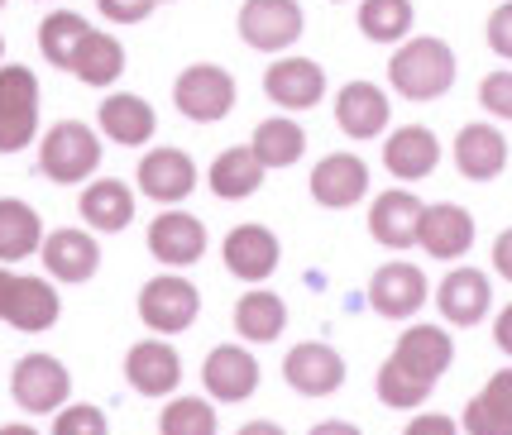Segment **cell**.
Here are the masks:
<instances>
[{"mask_svg": "<svg viewBox=\"0 0 512 435\" xmlns=\"http://www.w3.org/2000/svg\"><path fill=\"white\" fill-rule=\"evenodd\" d=\"M388 82L407 101H436L455 82V53L441 39H407L388 63Z\"/></svg>", "mask_w": 512, "mask_h": 435, "instance_id": "1", "label": "cell"}, {"mask_svg": "<svg viewBox=\"0 0 512 435\" xmlns=\"http://www.w3.org/2000/svg\"><path fill=\"white\" fill-rule=\"evenodd\" d=\"M39 130V82L29 67H0V153H20Z\"/></svg>", "mask_w": 512, "mask_h": 435, "instance_id": "2", "label": "cell"}, {"mask_svg": "<svg viewBox=\"0 0 512 435\" xmlns=\"http://www.w3.org/2000/svg\"><path fill=\"white\" fill-rule=\"evenodd\" d=\"M58 292L44 283V278H24V273H10L0 268V321L5 326L24 330V335H39L58 321Z\"/></svg>", "mask_w": 512, "mask_h": 435, "instance_id": "3", "label": "cell"}, {"mask_svg": "<svg viewBox=\"0 0 512 435\" xmlns=\"http://www.w3.org/2000/svg\"><path fill=\"white\" fill-rule=\"evenodd\" d=\"M96 163H101V144H96V134L82 120L53 125L44 134V144H39V168L53 182H82V177L96 173Z\"/></svg>", "mask_w": 512, "mask_h": 435, "instance_id": "4", "label": "cell"}, {"mask_svg": "<svg viewBox=\"0 0 512 435\" xmlns=\"http://www.w3.org/2000/svg\"><path fill=\"white\" fill-rule=\"evenodd\" d=\"M10 392L20 402L24 412L48 416V412H63L67 392H72V373L53 359V354H24L15 373H10Z\"/></svg>", "mask_w": 512, "mask_h": 435, "instance_id": "5", "label": "cell"}, {"mask_svg": "<svg viewBox=\"0 0 512 435\" xmlns=\"http://www.w3.org/2000/svg\"><path fill=\"white\" fill-rule=\"evenodd\" d=\"M173 101L187 120H197V125H216L221 115H230L235 106V77L216 63H197L187 67L178 77V87H173Z\"/></svg>", "mask_w": 512, "mask_h": 435, "instance_id": "6", "label": "cell"}, {"mask_svg": "<svg viewBox=\"0 0 512 435\" xmlns=\"http://www.w3.org/2000/svg\"><path fill=\"white\" fill-rule=\"evenodd\" d=\"M197 311H201L197 287L187 283V278H173V273L144 283V292H139V321L154 330V335H178V330H187L197 321Z\"/></svg>", "mask_w": 512, "mask_h": 435, "instance_id": "7", "label": "cell"}, {"mask_svg": "<svg viewBox=\"0 0 512 435\" xmlns=\"http://www.w3.org/2000/svg\"><path fill=\"white\" fill-rule=\"evenodd\" d=\"M302 34V5L297 0H245L240 10V39L259 53H278Z\"/></svg>", "mask_w": 512, "mask_h": 435, "instance_id": "8", "label": "cell"}, {"mask_svg": "<svg viewBox=\"0 0 512 435\" xmlns=\"http://www.w3.org/2000/svg\"><path fill=\"white\" fill-rule=\"evenodd\" d=\"M369 306L388 321H407L426 306V273L417 263H383L369 283Z\"/></svg>", "mask_w": 512, "mask_h": 435, "instance_id": "9", "label": "cell"}, {"mask_svg": "<svg viewBox=\"0 0 512 435\" xmlns=\"http://www.w3.org/2000/svg\"><path fill=\"white\" fill-rule=\"evenodd\" d=\"M283 378H288V388L302 392V397H331V392L345 383V359H340L331 345L307 340V345H297L288 359H283Z\"/></svg>", "mask_w": 512, "mask_h": 435, "instance_id": "10", "label": "cell"}, {"mask_svg": "<svg viewBox=\"0 0 512 435\" xmlns=\"http://www.w3.org/2000/svg\"><path fill=\"white\" fill-rule=\"evenodd\" d=\"M436 306L450 326H479L493 306V287L479 268H450L436 287Z\"/></svg>", "mask_w": 512, "mask_h": 435, "instance_id": "11", "label": "cell"}, {"mask_svg": "<svg viewBox=\"0 0 512 435\" xmlns=\"http://www.w3.org/2000/svg\"><path fill=\"white\" fill-rule=\"evenodd\" d=\"M422 216H426L422 201L412 192H402V187H393V192H383L369 206V235L388 244V249H412L417 235H422Z\"/></svg>", "mask_w": 512, "mask_h": 435, "instance_id": "12", "label": "cell"}, {"mask_svg": "<svg viewBox=\"0 0 512 435\" xmlns=\"http://www.w3.org/2000/svg\"><path fill=\"white\" fill-rule=\"evenodd\" d=\"M201 383L216 402H245L249 392L259 388V364L240 345H216L201 364Z\"/></svg>", "mask_w": 512, "mask_h": 435, "instance_id": "13", "label": "cell"}, {"mask_svg": "<svg viewBox=\"0 0 512 435\" xmlns=\"http://www.w3.org/2000/svg\"><path fill=\"white\" fill-rule=\"evenodd\" d=\"M125 378H130V388L144 392V397H168V392L182 383L178 349L163 345V340H139V345L125 354Z\"/></svg>", "mask_w": 512, "mask_h": 435, "instance_id": "14", "label": "cell"}, {"mask_svg": "<svg viewBox=\"0 0 512 435\" xmlns=\"http://www.w3.org/2000/svg\"><path fill=\"white\" fill-rule=\"evenodd\" d=\"M149 254L163 259L168 268H187L206 254V225L187 211H163V216L149 225Z\"/></svg>", "mask_w": 512, "mask_h": 435, "instance_id": "15", "label": "cell"}, {"mask_svg": "<svg viewBox=\"0 0 512 435\" xmlns=\"http://www.w3.org/2000/svg\"><path fill=\"white\" fill-rule=\"evenodd\" d=\"M417 244L431 259H465L469 244H474V216L455 201H436V206H426Z\"/></svg>", "mask_w": 512, "mask_h": 435, "instance_id": "16", "label": "cell"}, {"mask_svg": "<svg viewBox=\"0 0 512 435\" xmlns=\"http://www.w3.org/2000/svg\"><path fill=\"white\" fill-rule=\"evenodd\" d=\"M364 192H369V168L355 153H331V158H321L312 168V196L321 206H331V211L355 206Z\"/></svg>", "mask_w": 512, "mask_h": 435, "instance_id": "17", "label": "cell"}, {"mask_svg": "<svg viewBox=\"0 0 512 435\" xmlns=\"http://www.w3.org/2000/svg\"><path fill=\"white\" fill-rule=\"evenodd\" d=\"M225 268L245 283H264L268 273L278 268V235L264 225H235L225 235Z\"/></svg>", "mask_w": 512, "mask_h": 435, "instance_id": "18", "label": "cell"}, {"mask_svg": "<svg viewBox=\"0 0 512 435\" xmlns=\"http://www.w3.org/2000/svg\"><path fill=\"white\" fill-rule=\"evenodd\" d=\"M264 91L273 106L283 110H307L321 101V91H326V72L312 63V58H283V63H273L264 72Z\"/></svg>", "mask_w": 512, "mask_h": 435, "instance_id": "19", "label": "cell"}, {"mask_svg": "<svg viewBox=\"0 0 512 435\" xmlns=\"http://www.w3.org/2000/svg\"><path fill=\"white\" fill-rule=\"evenodd\" d=\"M39 263L58 283H87L91 273L101 268V249H96L87 230H53V235H44Z\"/></svg>", "mask_w": 512, "mask_h": 435, "instance_id": "20", "label": "cell"}, {"mask_svg": "<svg viewBox=\"0 0 512 435\" xmlns=\"http://www.w3.org/2000/svg\"><path fill=\"white\" fill-rule=\"evenodd\" d=\"M383 163H388V173L402 177V182H422L426 173H436L441 144H436V134L426 130V125H402V130L388 134Z\"/></svg>", "mask_w": 512, "mask_h": 435, "instance_id": "21", "label": "cell"}, {"mask_svg": "<svg viewBox=\"0 0 512 435\" xmlns=\"http://www.w3.org/2000/svg\"><path fill=\"white\" fill-rule=\"evenodd\" d=\"M197 187V163L187 158L182 149H154L144 153L139 163V192L154 196V201H182V196Z\"/></svg>", "mask_w": 512, "mask_h": 435, "instance_id": "22", "label": "cell"}, {"mask_svg": "<svg viewBox=\"0 0 512 435\" xmlns=\"http://www.w3.org/2000/svg\"><path fill=\"white\" fill-rule=\"evenodd\" d=\"M335 120L350 139H374L388 125V96L374 82H350L335 96Z\"/></svg>", "mask_w": 512, "mask_h": 435, "instance_id": "23", "label": "cell"}, {"mask_svg": "<svg viewBox=\"0 0 512 435\" xmlns=\"http://www.w3.org/2000/svg\"><path fill=\"white\" fill-rule=\"evenodd\" d=\"M455 163H460V173L469 182H489L508 163V139L493 130V125H465L460 139H455Z\"/></svg>", "mask_w": 512, "mask_h": 435, "instance_id": "24", "label": "cell"}, {"mask_svg": "<svg viewBox=\"0 0 512 435\" xmlns=\"http://www.w3.org/2000/svg\"><path fill=\"white\" fill-rule=\"evenodd\" d=\"M393 359H398V364H407L412 373H422V378H431V383H436V378L450 369V359H455V340H450L441 326H412L398 340Z\"/></svg>", "mask_w": 512, "mask_h": 435, "instance_id": "25", "label": "cell"}, {"mask_svg": "<svg viewBox=\"0 0 512 435\" xmlns=\"http://www.w3.org/2000/svg\"><path fill=\"white\" fill-rule=\"evenodd\" d=\"M101 130H106V139H115V144H125V149H134V144H149L154 139V106L149 101H139V96H106L101 101Z\"/></svg>", "mask_w": 512, "mask_h": 435, "instance_id": "26", "label": "cell"}, {"mask_svg": "<svg viewBox=\"0 0 512 435\" xmlns=\"http://www.w3.org/2000/svg\"><path fill=\"white\" fill-rule=\"evenodd\" d=\"M469 435H512V369L493 373L479 397H469L465 407Z\"/></svg>", "mask_w": 512, "mask_h": 435, "instance_id": "27", "label": "cell"}, {"mask_svg": "<svg viewBox=\"0 0 512 435\" xmlns=\"http://www.w3.org/2000/svg\"><path fill=\"white\" fill-rule=\"evenodd\" d=\"M39 249H44V220L34 216V206L5 196L0 201V263L29 259Z\"/></svg>", "mask_w": 512, "mask_h": 435, "instance_id": "28", "label": "cell"}, {"mask_svg": "<svg viewBox=\"0 0 512 435\" xmlns=\"http://www.w3.org/2000/svg\"><path fill=\"white\" fill-rule=\"evenodd\" d=\"M211 192L225 196V201H240V196H254L259 192V182H264V163H259V153L254 149H225L216 163H211Z\"/></svg>", "mask_w": 512, "mask_h": 435, "instance_id": "29", "label": "cell"}, {"mask_svg": "<svg viewBox=\"0 0 512 435\" xmlns=\"http://www.w3.org/2000/svg\"><path fill=\"white\" fill-rule=\"evenodd\" d=\"M82 220L101 235H115L134 220V196L125 182H91L82 192Z\"/></svg>", "mask_w": 512, "mask_h": 435, "instance_id": "30", "label": "cell"}, {"mask_svg": "<svg viewBox=\"0 0 512 435\" xmlns=\"http://www.w3.org/2000/svg\"><path fill=\"white\" fill-rule=\"evenodd\" d=\"M288 326V306L278 292H249L235 302V330L254 340V345H268V340H278Z\"/></svg>", "mask_w": 512, "mask_h": 435, "instance_id": "31", "label": "cell"}, {"mask_svg": "<svg viewBox=\"0 0 512 435\" xmlns=\"http://www.w3.org/2000/svg\"><path fill=\"white\" fill-rule=\"evenodd\" d=\"M87 20L82 15H72V10H53L44 24H39V48H44V58L53 67H67L72 72V63H77V53H82V44H87Z\"/></svg>", "mask_w": 512, "mask_h": 435, "instance_id": "32", "label": "cell"}, {"mask_svg": "<svg viewBox=\"0 0 512 435\" xmlns=\"http://www.w3.org/2000/svg\"><path fill=\"white\" fill-rule=\"evenodd\" d=\"M249 149L259 153L264 168H292V163L302 158V149H307V134H302V125L273 115V120H264V125L254 130V144H249Z\"/></svg>", "mask_w": 512, "mask_h": 435, "instance_id": "33", "label": "cell"}, {"mask_svg": "<svg viewBox=\"0 0 512 435\" xmlns=\"http://www.w3.org/2000/svg\"><path fill=\"white\" fill-rule=\"evenodd\" d=\"M72 72H77L87 87H111L115 77L125 72V48H120V39L91 29L87 44H82V53H77V63H72Z\"/></svg>", "mask_w": 512, "mask_h": 435, "instance_id": "34", "label": "cell"}, {"mask_svg": "<svg viewBox=\"0 0 512 435\" xmlns=\"http://www.w3.org/2000/svg\"><path fill=\"white\" fill-rule=\"evenodd\" d=\"M431 378H422V373H412L407 364H398L393 354L383 359L379 369V402L383 407H398V412H412V407H422L426 397H431Z\"/></svg>", "mask_w": 512, "mask_h": 435, "instance_id": "35", "label": "cell"}, {"mask_svg": "<svg viewBox=\"0 0 512 435\" xmlns=\"http://www.w3.org/2000/svg\"><path fill=\"white\" fill-rule=\"evenodd\" d=\"M359 29L374 44H398L412 29V0H364L359 5Z\"/></svg>", "mask_w": 512, "mask_h": 435, "instance_id": "36", "label": "cell"}, {"mask_svg": "<svg viewBox=\"0 0 512 435\" xmlns=\"http://www.w3.org/2000/svg\"><path fill=\"white\" fill-rule=\"evenodd\" d=\"M158 435H216V407L206 397H178L158 416Z\"/></svg>", "mask_w": 512, "mask_h": 435, "instance_id": "37", "label": "cell"}, {"mask_svg": "<svg viewBox=\"0 0 512 435\" xmlns=\"http://www.w3.org/2000/svg\"><path fill=\"white\" fill-rule=\"evenodd\" d=\"M53 435H111V426H106V412H101V407L77 402V407H63V412H58Z\"/></svg>", "mask_w": 512, "mask_h": 435, "instance_id": "38", "label": "cell"}, {"mask_svg": "<svg viewBox=\"0 0 512 435\" xmlns=\"http://www.w3.org/2000/svg\"><path fill=\"white\" fill-rule=\"evenodd\" d=\"M479 101L484 110H493L498 120H512V72H489L479 82Z\"/></svg>", "mask_w": 512, "mask_h": 435, "instance_id": "39", "label": "cell"}, {"mask_svg": "<svg viewBox=\"0 0 512 435\" xmlns=\"http://www.w3.org/2000/svg\"><path fill=\"white\" fill-rule=\"evenodd\" d=\"M96 5H101V15H106V20H115V24H139L158 5V0H96Z\"/></svg>", "mask_w": 512, "mask_h": 435, "instance_id": "40", "label": "cell"}, {"mask_svg": "<svg viewBox=\"0 0 512 435\" xmlns=\"http://www.w3.org/2000/svg\"><path fill=\"white\" fill-rule=\"evenodd\" d=\"M489 48L503 53V58H512V0L489 15Z\"/></svg>", "mask_w": 512, "mask_h": 435, "instance_id": "41", "label": "cell"}, {"mask_svg": "<svg viewBox=\"0 0 512 435\" xmlns=\"http://www.w3.org/2000/svg\"><path fill=\"white\" fill-rule=\"evenodd\" d=\"M402 435H460V426H455L450 416H441V412H422V416H412V421H407V431Z\"/></svg>", "mask_w": 512, "mask_h": 435, "instance_id": "42", "label": "cell"}, {"mask_svg": "<svg viewBox=\"0 0 512 435\" xmlns=\"http://www.w3.org/2000/svg\"><path fill=\"white\" fill-rule=\"evenodd\" d=\"M493 268L512 283V230H503V235L493 240Z\"/></svg>", "mask_w": 512, "mask_h": 435, "instance_id": "43", "label": "cell"}, {"mask_svg": "<svg viewBox=\"0 0 512 435\" xmlns=\"http://www.w3.org/2000/svg\"><path fill=\"white\" fill-rule=\"evenodd\" d=\"M493 340H498V349H503V354H512V306L498 316V321H493Z\"/></svg>", "mask_w": 512, "mask_h": 435, "instance_id": "44", "label": "cell"}, {"mask_svg": "<svg viewBox=\"0 0 512 435\" xmlns=\"http://www.w3.org/2000/svg\"><path fill=\"white\" fill-rule=\"evenodd\" d=\"M307 435H359V426H350V421H321Z\"/></svg>", "mask_w": 512, "mask_h": 435, "instance_id": "45", "label": "cell"}, {"mask_svg": "<svg viewBox=\"0 0 512 435\" xmlns=\"http://www.w3.org/2000/svg\"><path fill=\"white\" fill-rule=\"evenodd\" d=\"M235 435H283V426H273V421H249V426H240Z\"/></svg>", "mask_w": 512, "mask_h": 435, "instance_id": "46", "label": "cell"}, {"mask_svg": "<svg viewBox=\"0 0 512 435\" xmlns=\"http://www.w3.org/2000/svg\"><path fill=\"white\" fill-rule=\"evenodd\" d=\"M0 435H39L34 426H24V421H15V426H0Z\"/></svg>", "mask_w": 512, "mask_h": 435, "instance_id": "47", "label": "cell"}, {"mask_svg": "<svg viewBox=\"0 0 512 435\" xmlns=\"http://www.w3.org/2000/svg\"><path fill=\"white\" fill-rule=\"evenodd\" d=\"M0 53H5V44H0Z\"/></svg>", "mask_w": 512, "mask_h": 435, "instance_id": "48", "label": "cell"}, {"mask_svg": "<svg viewBox=\"0 0 512 435\" xmlns=\"http://www.w3.org/2000/svg\"><path fill=\"white\" fill-rule=\"evenodd\" d=\"M0 5H5V0H0Z\"/></svg>", "mask_w": 512, "mask_h": 435, "instance_id": "49", "label": "cell"}]
</instances>
